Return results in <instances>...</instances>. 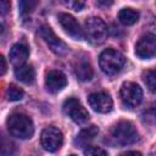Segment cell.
Returning a JSON list of instances; mask_svg holds the SVG:
<instances>
[{
    "label": "cell",
    "mask_w": 156,
    "mask_h": 156,
    "mask_svg": "<svg viewBox=\"0 0 156 156\" xmlns=\"http://www.w3.org/2000/svg\"><path fill=\"white\" fill-rule=\"evenodd\" d=\"M139 139V134L129 121H119L110 130V143L117 146H127L134 144Z\"/></svg>",
    "instance_id": "1"
},
{
    "label": "cell",
    "mask_w": 156,
    "mask_h": 156,
    "mask_svg": "<svg viewBox=\"0 0 156 156\" xmlns=\"http://www.w3.org/2000/svg\"><path fill=\"white\" fill-rule=\"evenodd\" d=\"M9 133L18 139H29L34 134V124L30 117L24 113H12L7 119Z\"/></svg>",
    "instance_id": "2"
},
{
    "label": "cell",
    "mask_w": 156,
    "mask_h": 156,
    "mask_svg": "<svg viewBox=\"0 0 156 156\" xmlns=\"http://www.w3.org/2000/svg\"><path fill=\"white\" fill-rule=\"evenodd\" d=\"M126 63V57L122 52L115 49H106L101 52L99 57V65L101 71L107 76H115L123 68Z\"/></svg>",
    "instance_id": "3"
},
{
    "label": "cell",
    "mask_w": 156,
    "mask_h": 156,
    "mask_svg": "<svg viewBox=\"0 0 156 156\" xmlns=\"http://www.w3.org/2000/svg\"><path fill=\"white\" fill-rule=\"evenodd\" d=\"M84 35L90 44L100 45L107 38V26L100 17H89L84 22Z\"/></svg>",
    "instance_id": "4"
},
{
    "label": "cell",
    "mask_w": 156,
    "mask_h": 156,
    "mask_svg": "<svg viewBox=\"0 0 156 156\" xmlns=\"http://www.w3.org/2000/svg\"><path fill=\"white\" fill-rule=\"evenodd\" d=\"M121 100L123 102L124 106L133 108L136 107L138 105H140L141 100H143V90L141 88L133 82H126L122 84L121 87Z\"/></svg>",
    "instance_id": "5"
},
{
    "label": "cell",
    "mask_w": 156,
    "mask_h": 156,
    "mask_svg": "<svg viewBox=\"0 0 156 156\" xmlns=\"http://www.w3.org/2000/svg\"><path fill=\"white\" fill-rule=\"evenodd\" d=\"M63 112L77 124H85L89 121V113L76 98H68L63 102Z\"/></svg>",
    "instance_id": "6"
},
{
    "label": "cell",
    "mask_w": 156,
    "mask_h": 156,
    "mask_svg": "<svg viewBox=\"0 0 156 156\" xmlns=\"http://www.w3.org/2000/svg\"><path fill=\"white\" fill-rule=\"evenodd\" d=\"M40 143L41 146L49 151V152H55L57 151L62 144H63V134L62 132L56 128V127H46L45 129H43L41 135H40Z\"/></svg>",
    "instance_id": "7"
},
{
    "label": "cell",
    "mask_w": 156,
    "mask_h": 156,
    "mask_svg": "<svg viewBox=\"0 0 156 156\" xmlns=\"http://www.w3.org/2000/svg\"><path fill=\"white\" fill-rule=\"evenodd\" d=\"M39 34L54 54L62 56V55H66L68 52V46L54 33V30L49 26H46V24L41 26L39 29Z\"/></svg>",
    "instance_id": "8"
},
{
    "label": "cell",
    "mask_w": 156,
    "mask_h": 156,
    "mask_svg": "<svg viewBox=\"0 0 156 156\" xmlns=\"http://www.w3.org/2000/svg\"><path fill=\"white\" fill-rule=\"evenodd\" d=\"M135 54L141 60L156 56V37L150 33L143 35L135 45Z\"/></svg>",
    "instance_id": "9"
},
{
    "label": "cell",
    "mask_w": 156,
    "mask_h": 156,
    "mask_svg": "<svg viewBox=\"0 0 156 156\" xmlns=\"http://www.w3.org/2000/svg\"><path fill=\"white\" fill-rule=\"evenodd\" d=\"M88 102H89V106L99 113H107L113 107V101L110 94L105 91H98V93L90 94L88 96Z\"/></svg>",
    "instance_id": "10"
},
{
    "label": "cell",
    "mask_w": 156,
    "mask_h": 156,
    "mask_svg": "<svg viewBox=\"0 0 156 156\" xmlns=\"http://www.w3.org/2000/svg\"><path fill=\"white\" fill-rule=\"evenodd\" d=\"M58 22H60L61 27L63 28V30H65L69 37H72V38L76 39V40L83 39V37H84L83 29L80 28L79 23L77 22V20H76L72 15H68V13H60V15H58Z\"/></svg>",
    "instance_id": "11"
},
{
    "label": "cell",
    "mask_w": 156,
    "mask_h": 156,
    "mask_svg": "<svg viewBox=\"0 0 156 156\" xmlns=\"http://www.w3.org/2000/svg\"><path fill=\"white\" fill-rule=\"evenodd\" d=\"M66 85H67V78L61 71L52 69L48 72L45 77V87L49 93L56 94L61 91Z\"/></svg>",
    "instance_id": "12"
},
{
    "label": "cell",
    "mask_w": 156,
    "mask_h": 156,
    "mask_svg": "<svg viewBox=\"0 0 156 156\" xmlns=\"http://www.w3.org/2000/svg\"><path fill=\"white\" fill-rule=\"evenodd\" d=\"M28 55H29V50L28 48L24 45V44H21V43H17L15 44L11 49H10V52H9V56H10V61L13 66H21L23 65L27 58H28Z\"/></svg>",
    "instance_id": "13"
},
{
    "label": "cell",
    "mask_w": 156,
    "mask_h": 156,
    "mask_svg": "<svg viewBox=\"0 0 156 156\" xmlns=\"http://www.w3.org/2000/svg\"><path fill=\"white\" fill-rule=\"evenodd\" d=\"M15 77L24 84H32L35 79V71L32 65L23 63L15 68Z\"/></svg>",
    "instance_id": "14"
},
{
    "label": "cell",
    "mask_w": 156,
    "mask_h": 156,
    "mask_svg": "<svg viewBox=\"0 0 156 156\" xmlns=\"http://www.w3.org/2000/svg\"><path fill=\"white\" fill-rule=\"evenodd\" d=\"M74 73L77 76V78L82 82H87V80H90L93 78V74H94V71H93V67L90 65L89 61L87 60H79L76 66H74Z\"/></svg>",
    "instance_id": "15"
},
{
    "label": "cell",
    "mask_w": 156,
    "mask_h": 156,
    "mask_svg": "<svg viewBox=\"0 0 156 156\" xmlns=\"http://www.w3.org/2000/svg\"><path fill=\"white\" fill-rule=\"evenodd\" d=\"M98 133H99V128L96 126H90L79 132V134L76 138V144L79 146H85L98 135Z\"/></svg>",
    "instance_id": "16"
},
{
    "label": "cell",
    "mask_w": 156,
    "mask_h": 156,
    "mask_svg": "<svg viewBox=\"0 0 156 156\" xmlns=\"http://www.w3.org/2000/svg\"><path fill=\"white\" fill-rule=\"evenodd\" d=\"M139 20V12L130 7H124L118 12V21L124 26H133Z\"/></svg>",
    "instance_id": "17"
},
{
    "label": "cell",
    "mask_w": 156,
    "mask_h": 156,
    "mask_svg": "<svg viewBox=\"0 0 156 156\" xmlns=\"http://www.w3.org/2000/svg\"><path fill=\"white\" fill-rule=\"evenodd\" d=\"M143 79H144V83L147 87V89L156 94V68L144 72Z\"/></svg>",
    "instance_id": "18"
},
{
    "label": "cell",
    "mask_w": 156,
    "mask_h": 156,
    "mask_svg": "<svg viewBox=\"0 0 156 156\" xmlns=\"http://www.w3.org/2000/svg\"><path fill=\"white\" fill-rule=\"evenodd\" d=\"M6 96L10 101H18V100L23 99L24 91L22 88L17 87L16 84H10L7 90H6Z\"/></svg>",
    "instance_id": "19"
},
{
    "label": "cell",
    "mask_w": 156,
    "mask_h": 156,
    "mask_svg": "<svg viewBox=\"0 0 156 156\" xmlns=\"http://www.w3.org/2000/svg\"><path fill=\"white\" fill-rule=\"evenodd\" d=\"M18 4H20V12L22 16H24L34 10L37 5V0H18Z\"/></svg>",
    "instance_id": "20"
},
{
    "label": "cell",
    "mask_w": 156,
    "mask_h": 156,
    "mask_svg": "<svg viewBox=\"0 0 156 156\" xmlns=\"http://www.w3.org/2000/svg\"><path fill=\"white\" fill-rule=\"evenodd\" d=\"M62 2L65 6L74 11H80L85 5V0H62Z\"/></svg>",
    "instance_id": "21"
},
{
    "label": "cell",
    "mask_w": 156,
    "mask_h": 156,
    "mask_svg": "<svg viewBox=\"0 0 156 156\" xmlns=\"http://www.w3.org/2000/svg\"><path fill=\"white\" fill-rule=\"evenodd\" d=\"M84 155H89V156H105L107 155V151H105L104 149L101 147H98V146H88L85 150H84Z\"/></svg>",
    "instance_id": "22"
},
{
    "label": "cell",
    "mask_w": 156,
    "mask_h": 156,
    "mask_svg": "<svg viewBox=\"0 0 156 156\" xmlns=\"http://www.w3.org/2000/svg\"><path fill=\"white\" fill-rule=\"evenodd\" d=\"M10 6H11V4H10L9 0H0V7H1V13L2 15H5L10 10Z\"/></svg>",
    "instance_id": "23"
},
{
    "label": "cell",
    "mask_w": 156,
    "mask_h": 156,
    "mask_svg": "<svg viewBox=\"0 0 156 156\" xmlns=\"http://www.w3.org/2000/svg\"><path fill=\"white\" fill-rule=\"evenodd\" d=\"M96 4L100 7H110L113 4V0H96Z\"/></svg>",
    "instance_id": "24"
},
{
    "label": "cell",
    "mask_w": 156,
    "mask_h": 156,
    "mask_svg": "<svg viewBox=\"0 0 156 156\" xmlns=\"http://www.w3.org/2000/svg\"><path fill=\"white\" fill-rule=\"evenodd\" d=\"M0 62H1V67H0V74L4 76L6 72V61L4 56H0Z\"/></svg>",
    "instance_id": "25"
}]
</instances>
